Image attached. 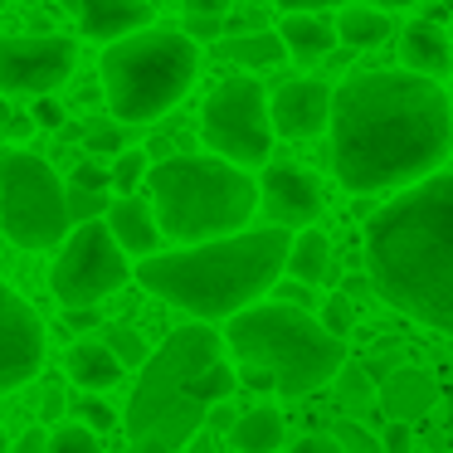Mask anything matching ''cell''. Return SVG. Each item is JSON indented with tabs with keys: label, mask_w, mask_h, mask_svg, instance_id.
<instances>
[{
	"label": "cell",
	"mask_w": 453,
	"mask_h": 453,
	"mask_svg": "<svg viewBox=\"0 0 453 453\" xmlns=\"http://www.w3.org/2000/svg\"><path fill=\"white\" fill-rule=\"evenodd\" d=\"M5 132H11V112L0 108V142H5Z\"/></svg>",
	"instance_id": "7dc6e473"
},
{
	"label": "cell",
	"mask_w": 453,
	"mask_h": 453,
	"mask_svg": "<svg viewBox=\"0 0 453 453\" xmlns=\"http://www.w3.org/2000/svg\"><path fill=\"white\" fill-rule=\"evenodd\" d=\"M239 371L229 365V342L210 322L176 326L137 371L132 400L122 410L127 453H186L219 400H234Z\"/></svg>",
	"instance_id": "3957f363"
},
{
	"label": "cell",
	"mask_w": 453,
	"mask_h": 453,
	"mask_svg": "<svg viewBox=\"0 0 453 453\" xmlns=\"http://www.w3.org/2000/svg\"><path fill=\"white\" fill-rule=\"evenodd\" d=\"M380 449L385 453H414V424L410 419H390L380 434Z\"/></svg>",
	"instance_id": "1f68e13d"
},
{
	"label": "cell",
	"mask_w": 453,
	"mask_h": 453,
	"mask_svg": "<svg viewBox=\"0 0 453 453\" xmlns=\"http://www.w3.org/2000/svg\"><path fill=\"white\" fill-rule=\"evenodd\" d=\"M147 190L157 205L161 234L176 244H205L219 234H239L258 205V186L244 166L225 157H166L147 171Z\"/></svg>",
	"instance_id": "8992f818"
},
{
	"label": "cell",
	"mask_w": 453,
	"mask_h": 453,
	"mask_svg": "<svg viewBox=\"0 0 453 453\" xmlns=\"http://www.w3.org/2000/svg\"><path fill=\"white\" fill-rule=\"evenodd\" d=\"M288 249H293V229L283 225L239 229L205 244H180L176 254L142 258L137 283L196 322H229L278 288V278L288 273Z\"/></svg>",
	"instance_id": "277c9868"
},
{
	"label": "cell",
	"mask_w": 453,
	"mask_h": 453,
	"mask_svg": "<svg viewBox=\"0 0 453 453\" xmlns=\"http://www.w3.org/2000/svg\"><path fill=\"white\" fill-rule=\"evenodd\" d=\"M332 434H336V443H342L346 453H380V443H375L356 419H336V429H332Z\"/></svg>",
	"instance_id": "4dcf8cb0"
},
{
	"label": "cell",
	"mask_w": 453,
	"mask_h": 453,
	"mask_svg": "<svg viewBox=\"0 0 453 453\" xmlns=\"http://www.w3.org/2000/svg\"><path fill=\"white\" fill-rule=\"evenodd\" d=\"M186 35L190 40H219L225 35V15H186Z\"/></svg>",
	"instance_id": "d590c367"
},
{
	"label": "cell",
	"mask_w": 453,
	"mask_h": 453,
	"mask_svg": "<svg viewBox=\"0 0 453 453\" xmlns=\"http://www.w3.org/2000/svg\"><path fill=\"white\" fill-rule=\"evenodd\" d=\"M0 108H5V93H0Z\"/></svg>",
	"instance_id": "681fc988"
},
{
	"label": "cell",
	"mask_w": 453,
	"mask_h": 453,
	"mask_svg": "<svg viewBox=\"0 0 453 453\" xmlns=\"http://www.w3.org/2000/svg\"><path fill=\"white\" fill-rule=\"evenodd\" d=\"M35 118H40L44 127H59V122H64V112H59V103H54L50 93H40V103H35Z\"/></svg>",
	"instance_id": "b9f144b4"
},
{
	"label": "cell",
	"mask_w": 453,
	"mask_h": 453,
	"mask_svg": "<svg viewBox=\"0 0 453 453\" xmlns=\"http://www.w3.org/2000/svg\"><path fill=\"white\" fill-rule=\"evenodd\" d=\"M283 11H326V5H351V0H278ZM371 5H385V11H400V5H419V0H371Z\"/></svg>",
	"instance_id": "d6a6232c"
},
{
	"label": "cell",
	"mask_w": 453,
	"mask_h": 453,
	"mask_svg": "<svg viewBox=\"0 0 453 453\" xmlns=\"http://www.w3.org/2000/svg\"><path fill=\"white\" fill-rule=\"evenodd\" d=\"M268 112L278 137H317L332 127V88L322 79H288L283 88H273Z\"/></svg>",
	"instance_id": "5bb4252c"
},
{
	"label": "cell",
	"mask_w": 453,
	"mask_h": 453,
	"mask_svg": "<svg viewBox=\"0 0 453 453\" xmlns=\"http://www.w3.org/2000/svg\"><path fill=\"white\" fill-rule=\"evenodd\" d=\"M0 453H11V439H5V429H0Z\"/></svg>",
	"instance_id": "c3c4849f"
},
{
	"label": "cell",
	"mask_w": 453,
	"mask_h": 453,
	"mask_svg": "<svg viewBox=\"0 0 453 453\" xmlns=\"http://www.w3.org/2000/svg\"><path fill=\"white\" fill-rule=\"evenodd\" d=\"M103 342L112 346V356H118V361L127 365V371H132V365L142 371V365H147V356H151V351H147V342H142V332H137V326H127V322L103 326Z\"/></svg>",
	"instance_id": "d4e9b609"
},
{
	"label": "cell",
	"mask_w": 453,
	"mask_h": 453,
	"mask_svg": "<svg viewBox=\"0 0 453 453\" xmlns=\"http://www.w3.org/2000/svg\"><path fill=\"white\" fill-rule=\"evenodd\" d=\"M288 453H346L336 443V434H303V439L288 443Z\"/></svg>",
	"instance_id": "e575fe53"
},
{
	"label": "cell",
	"mask_w": 453,
	"mask_h": 453,
	"mask_svg": "<svg viewBox=\"0 0 453 453\" xmlns=\"http://www.w3.org/2000/svg\"><path fill=\"white\" fill-rule=\"evenodd\" d=\"M79 414L88 419V429H112V424H118V414H112L108 404L98 400V395H88V400H79Z\"/></svg>",
	"instance_id": "8d00e7d4"
},
{
	"label": "cell",
	"mask_w": 453,
	"mask_h": 453,
	"mask_svg": "<svg viewBox=\"0 0 453 453\" xmlns=\"http://www.w3.org/2000/svg\"><path fill=\"white\" fill-rule=\"evenodd\" d=\"M278 297H283V303H297V307H312V283H283L278 288Z\"/></svg>",
	"instance_id": "60d3db41"
},
{
	"label": "cell",
	"mask_w": 453,
	"mask_h": 453,
	"mask_svg": "<svg viewBox=\"0 0 453 453\" xmlns=\"http://www.w3.org/2000/svg\"><path fill=\"white\" fill-rule=\"evenodd\" d=\"M190 15H225L229 11V0H180Z\"/></svg>",
	"instance_id": "ee69618b"
},
{
	"label": "cell",
	"mask_w": 453,
	"mask_h": 453,
	"mask_svg": "<svg viewBox=\"0 0 453 453\" xmlns=\"http://www.w3.org/2000/svg\"><path fill=\"white\" fill-rule=\"evenodd\" d=\"M64 371H69V380L83 385L88 395H108L112 385L122 380L127 365H122L118 356H112V346L98 336V342H73L69 356H64Z\"/></svg>",
	"instance_id": "d6986e66"
},
{
	"label": "cell",
	"mask_w": 453,
	"mask_h": 453,
	"mask_svg": "<svg viewBox=\"0 0 453 453\" xmlns=\"http://www.w3.org/2000/svg\"><path fill=\"white\" fill-rule=\"evenodd\" d=\"M336 385H342L346 404H371V400H375V390H371V375H365L361 365H351V361H346L342 371H336Z\"/></svg>",
	"instance_id": "f546056e"
},
{
	"label": "cell",
	"mask_w": 453,
	"mask_h": 453,
	"mask_svg": "<svg viewBox=\"0 0 453 453\" xmlns=\"http://www.w3.org/2000/svg\"><path fill=\"white\" fill-rule=\"evenodd\" d=\"M225 54H229L234 64H244V69H254V73L278 69L283 59H293L278 30H244V35H229V40H225Z\"/></svg>",
	"instance_id": "cb8c5ba5"
},
{
	"label": "cell",
	"mask_w": 453,
	"mask_h": 453,
	"mask_svg": "<svg viewBox=\"0 0 453 453\" xmlns=\"http://www.w3.org/2000/svg\"><path fill=\"white\" fill-rule=\"evenodd\" d=\"M322 326L326 332H336V336H351V326H356V303H351V293H332L322 303Z\"/></svg>",
	"instance_id": "f1b7e54d"
},
{
	"label": "cell",
	"mask_w": 453,
	"mask_h": 453,
	"mask_svg": "<svg viewBox=\"0 0 453 453\" xmlns=\"http://www.w3.org/2000/svg\"><path fill=\"white\" fill-rule=\"evenodd\" d=\"M225 342L234 361L268 365L278 375V395H288V400L322 390L346 365V336L326 332L322 317H312L297 303H283V297L234 312L225 322Z\"/></svg>",
	"instance_id": "5b68a950"
},
{
	"label": "cell",
	"mask_w": 453,
	"mask_h": 453,
	"mask_svg": "<svg viewBox=\"0 0 453 453\" xmlns=\"http://www.w3.org/2000/svg\"><path fill=\"white\" fill-rule=\"evenodd\" d=\"M88 147H93V151H118V147H122L118 127H98V132H88Z\"/></svg>",
	"instance_id": "7bdbcfd3"
},
{
	"label": "cell",
	"mask_w": 453,
	"mask_h": 453,
	"mask_svg": "<svg viewBox=\"0 0 453 453\" xmlns=\"http://www.w3.org/2000/svg\"><path fill=\"white\" fill-rule=\"evenodd\" d=\"M64 414V390L59 385H50V390H44V424H54Z\"/></svg>",
	"instance_id": "f6af8a7d"
},
{
	"label": "cell",
	"mask_w": 453,
	"mask_h": 453,
	"mask_svg": "<svg viewBox=\"0 0 453 453\" xmlns=\"http://www.w3.org/2000/svg\"><path fill=\"white\" fill-rule=\"evenodd\" d=\"M73 40L50 30L0 40V93H54L73 73Z\"/></svg>",
	"instance_id": "8fae6325"
},
{
	"label": "cell",
	"mask_w": 453,
	"mask_h": 453,
	"mask_svg": "<svg viewBox=\"0 0 453 453\" xmlns=\"http://www.w3.org/2000/svg\"><path fill=\"white\" fill-rule=\"evenodd\" d=\"M64 200H69V219L73 225H83V219H103L108 215V190H88V186H73L69 180V190H64Z\"/></svg>",
	"instance_id": "83f0119b"
},
{
	"label": "cell",
	"mask_w": 453,
	"mask_h": 453,
	"mask_svg": "<svg viewBox=\"0 0 453 453\" xmlns=\"http://www.w3.org/2000/svg\"><path fill=\"white\" fill-rule=\"evenodd\" d=\"M108 229L118 234V244L127 249V254H137V258H151V254H161V219H157V205L151 200H142V196H118L108 205Z\"/></svg>",
	"instance_id": "e0dca14e"
},
{
	"label": "cell",
	"mask_w": 453,
	"mask_h": 453,
	"mask_svg": "<svg viewBox=\"0 0 453 453\" xmlns=\"http://www.w3.org/2000/svg\"><path fill=\"white\" fill-rule=\"evenodd\" d=\"M137 268L127 264V249L108 229V219H83L59 244V258L50 264V293L59 307H93L132 283Z\"/></svg>",
	"instance_id": "9c48e42d"
},
{
	"label": "cell",
	"mask_w": 453,
	"mask_h": 453,
	"mask_svg": "<svg viewBox=\"0 0 453 453\" xmlns=\"http://www.w3.org/2000/svg\"><path fill=\"white\" fill-rule=\"evenodd\" d=\"M239 385H249V390L268 395V390H278V375L268 371V365H254V361H239Z\"/></svg>",
	"instance_id": "836d02e7"
},
{
	"label": "cell",
	"mask_w": 453,
	"mask_h": 453,
	"mask_svg": "<svg viewBox=\"0 0 453 453\" xmlns=\"http://www.w3.org/2000/svg\"><path fill=\"white\" fill-rule=\"evenodd\" d=\"M365 273L395 312L453 336V171L414 180L375 210Z\"/></svg>",
	"instance_id": "7a4b0ae2"
},
{
	"label": "cell",
	"mask_w": 453,
	"mask_h": 453,
	"mask_svg": "<svg viewBox=\"0 0 453 453\" xmlns=\"http://www.w3.org/2000/svg\"><path fill=\"white\" fill-rule=\"evenodd\" d=\"M332 171L351 196L414 186L453 147V98L414 69L356 73L332 93Z\"/></svg>",
	"instance_id": "6da1fadb"
},
{
	"label": "cell",
	"mask_w": 453,
	"mask_h": 453,
	"mask_svg": "<svg viewBox=\"0 0 453 453\" xmlns=\"http://www.w3.org/2000/svg\"><path fill=\"white\" fill-rule=\"evenodd\" d=\"M11 453H54V449H50V434L44 429H25L20 439L11 443Z\"/></svg>",
	"instance_id": "f35d334b"
},
{
	"label": "cell",
	"mask_w": 453,
	"mask_h": 453,
	"mask_svg": "<svg viewBox=\"0 0 453 453\" xmlns=\"http://www.w3.org/2000/svg\"><path fill=\"white\" fill-rule=\"evenodd\" d=\"M400 59L404 69L424 73V79H443L453 73V40L439 20H414L400 40Z\"/></svg>",
	"instance_id": "ac0fdd59"
},
{
	"label": "cell",
	"mask_w": 453,
	"mask_h": 453,
	"mask_svg": "<svg viewBox=\"0 0 453 453\" xmlns=\"http://www.w3.org/2000/svg\"><path fill=\"white\" fill-rule=\"evenodd\" d=\"M288 273L297 278V283H326L332 278V239L322 234V229L307 225L303 234H293V249H288Z\"/></svg>",
	"instance_id": "603a6c76"
},
{
	"label": "cell",
	"mask_w": 453,
	"mask_h": 453,
	"mask_svg": "<svg viewBox=\"0 0 453 453\" xmlns=\"http://www.w3.org/2000/svg\"><path fill=\"white\" fill-rule=\"evenodd\" d=\"M200 73L196 40L180 30H142L122 35L103 50V93L118 122H157L190 93Z\"/></svg>",
	"instance_id": "52a82bcc"
},
{
	"label": "cell",
	"mask_w": 453,
	"mask_h": 453,
	"mask_svg": "<svg viewBox=\"0 0 453 453\" xmlns=\"http://www.w3.org/2000/svg\"><path fill=\"white\" fill-rule=\"evenodd\" d=\"M44 365V322L11 283H0V395L20 390Z\"/></svg>",
	"instance_id": "7c38bea8"
},
{
	"label": "cell",
	"mask_w": 453,
	"mask_h": 453,
	"mask_svg": "<svg viewBox=\"0 0 453 453\" xmlns=\"http://www.w3.org/2000/svg\"><path fill=\"white\" fill-rule=\"evenodd\" d=\"M200 137L234 166H264L273 157V112L254 79H225L200 108Z\"/></svg>",
	"instance_id": "30bf717a"
},
{
	"label": "cell",
	"mask_w": 453,
	"mask_h": 453,
	"mask_svg": "<svg viewBox=\"0 0 453 453\" xmlns=\"http://www.w3.org/2000/svg\"><path fill=\"white\" fill-rule=\"evenodd\" d=\"M147 151H137V147H122L118 151V161H112V190L118 196H137V186H142V176H147Z\"/></svg>",
	"instance_id": "484cf974"
},
{
	"label": "cell",
	"mask_w": 453,
	"mask_h": 453,
	"mask_svg": "<svg viewBox=\"0 0 453 453\" xmlns=\"http://www.w3.org/2000/svg\"><path fill=\"white\" fill-rule=\"evenodd\" d=\"M64 317H69V326H98V312H93V307H64Z\"/></svg>",
	"instance_id": "bcb514c9"
},
{
	"label": "cell",
	"mask_w": 453,
	"mask_h": 453,
	"mask_svg": "<svg viewBox=\"0 0 453 453\" xmlns=\"http://www.w3.org/2000/svg\"><path fill=\"white\" fill-rule=\"evenodd\" d=\"M64 5L79 15V30L98 44H112L151 20L147 0H64Z\"/></svg>",
	"instance_id": "2e32d148"
},
{
	"label": "cell",
	"mask_w": 453,
	"mask_h": 453,
	"mask_svg": "<svg viewBox=\"0 0 453 453\" xmlns=\"http://www.w3.org/2000/svg\"><path fill=\"white\" fill-rule=\"evenodd\" d=\"M439 404V380L424 365H395L380 380V410L385 419H424V414Z\"/></svg>",
	"instance_id": "9a60e30c"
},
{
	"label": "cell",
	"mask_w": 453,
	"mask_h": 453,
	"mask_svg": "<svg viewBox=\"0 0 453 453\" xmlns=\"http://www.w3.org/2000/svg\"><path fill=\"white\" fill-rule=\"evenodd\" d=\"M283 414L273 404H254V410H239L234 429H229V443L234 453H278L283 449Z\"/></svg>",
	"instance_id": "ffe728a7"
},
{
	"label": "cell",
	"mask_w": 453,
	"mask_h": 453,
	"mask_svg": "<svg viewBox=\"0 0 453 453\" xmlns=\"http://www.w3.org/2000/svg\"><path fill=\"white\" fill-rule=\"evenodd\" d=\"M54 166L35 151L0 147V229L20 249H59L69 239V200Z\"/></svg>",
	"instance_id": "ba28073f"
},
{
	"label": "cell",
	"mask_w": 453,
	"mask_h": 453,
	"mask_svg": "<svg viewBox=\"0 0 453 453\" xmlns=\"http://www.w3.org/2000/svg\"><path fill=\"white\" fill-rule=\"evenodd\" d=\"M73 186H88V190H108L112 186V171H98L93 161H83L79 176H73Z\"/></svg>",
	"instance_id": "ab89813d"
},
{
	"label": "cell",
	"mask_w": 453,
	"mask_h": 453,
	"mask_svg": "<svg viewBox=\"0 0 453 453\" xmlns=\"http://www.w3.org/2000/svg\"><path fill=\"white\" fill-rule=\"evenodd\" d=\"M50 449L54 453H108L98 439V429H88V424H59V429L50 434Z\"/></svg>",
	"instance_id": "4316f807"
},
{
	"label": "cell",
	"mask_w": 453,
	"mask_h": 453,
	"mask_svg": "<svg viewBox=\"0 0 453 453\" xmlns=\"http://www.w3.org/2000/svg\"><path fill=\"white\" fill-rule=\"evenodd\" d=\"M258 200L268 210V225H283V229H307L322 215V186H317V176L303 166H288V161L264 171Z\"/></svg>",
	"instance_id": "4fadbf2b"
},
{
	"label": "cell",
	"mask_w": 453,
	"mask_h": 453,
	"mask_svg": "<svg viewBox=\"0 0 453 453\" xmlns=\"http://www.w3.org/2000/svg\"><path fill=\"white\" fill-rule=\"evenodd\" d=\"M278 35H283L288 54H297V59H326L336 44V30L326 20H317L312 11H288L283 25H278Z\"/></svg>",
	"instance_id": "44dd1931"
},
{
	"label": "cell",
	"mask_w": 453,
	"mask_h": 453,
	"mask_svg": "<svg viewBox=\"0 0 453 453\" xmlns=\"http://www.w3.org/2000/svg\"><path fill=\"white\" fill-rule=\"evenodd\" d=\"M336 40L351 44V50H375L380 40H390V15L385 5H371V0H351L336 20Z\"/></svg>",
	"instance_id": "7402d4cb"
},
{
	"label": "cell",
	"mask_w": 453,
	"mask_h": 453,
	"mask_svg": "<svg viewBox=\"0 0 453 453\" xmlns=\"http://www.w3.org/2000/svg\"><path fill=\"white\" fill-rule=\"evenodd\" d=\"M234 419H239V410H234V400H219L215 410H210V419H205V429H215V434H229L234 429Z\"/></svg>",
	"instance_id": "74e56055"
}]
</instances>
